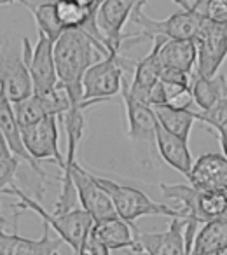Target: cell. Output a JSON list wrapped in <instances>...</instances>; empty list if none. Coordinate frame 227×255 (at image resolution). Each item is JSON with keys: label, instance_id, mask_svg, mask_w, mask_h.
I'll return each instance as SVG.
<instances>
[{"label": "cell", "instance_id": "obj_5", "mask_svg": "<svg viewBox=\"0 0 227 255\" xmlns=\"http://www.w3.org/2000/svg\"><path fill=\"white\" fill-rule=\"evenodd\" d=\"M166 199L180 203V212L185 220L199 226L212 220L227 219V191H199L184 184H159Z\"/></svg>", "mask_w": 227, "mask_h": 255}, {"label": "cell", "instance_id": "obj_3", "mask_svg": "<svg viewBox=\"0 0 227 255\" xmlns=\"http://www.w3.org/2000/svg\"><path fill=\"white\" fill-rule=\"evenodd\" d=\"M2 194H9V196H16L19 199L14 205V208L18 210H32L35 212L40 219L44 220V224H47L49 227H53L58 233V236L61 238L63 243H67L68 247L74 250V255H77L79 248H81L84 238L88 236L89 229L93 226V219L84 212L82 208H75L72 212L61 213V215H54V213H49L40 201L30 198L28 194L21 191L19 187H16L14 184L11 187L5 189Z\"/></svg>", "mask_w": 227, "mask_h": 255}, {"label": "cell", "instance_id": "obj_32", "mask_svg": "<svg viewBox=\"0 0 227 255\" xmlns=\"http://www.w3.org/2000/svg\"><path fill=\"white\" fill-rule=\"evenodd\" d=\"M128 255H149V254H145L142 250H128Z\"/></svg>", "mask_w": 227, "mask_h": 255}, {"label": "cell", "instance_id": "obj_11", "mask_svg": "<svg viewBox=\"0 0 227 255\" xmlns=\"http://www.w3.org/2000/svg\"><path fill=\"white\" fill-rule=\"evenodd\" d=\"M0 88L11 103L32 96V79L23 51L5 49V40L0 39Z\"/></svg>", "mask_w": 227, "mask_h": 255}, {"label": "cell", "instance_id": "obj_17", "mask_svg": "<svg viewBox=\"0 0 227 255\" xmlns=\"http://www.w3.org/2000/svg\"><path fill=\"white\" fill-rule=\"evenodd\" d=\"M0 129H2L5 140H7V145H9V149H11V152L14 154L16 157H19L21 161L28 163V166L32 168V171L37 175V178H39L40 182H46V178H47L46 171L40 168L39 163H35V161L26 154L25 147H23L21 136H19V128H18V123H16L14 110H12V103H11V100L5 96V93L2 91V88H0Z\"/></svg>", "mask_w": 227, "mask_h": 255}, {"label": "cell", "instance_id": "obj_14", "mask_svg": "<svg viewBox=\"0 0 227 255\" xmlns=\"http://www.w3.org/2000/svg\"><path fill=\"white\" fill-rule=\"evenodd\" d=\"M187 180L199 191H227V159L219 152L203 154L192 163Z\"/></svg>", "mask_w": 227, "mask_h": 255}, {"label": "cell", "instance_id": "obj_24", "mask_svg": "<svg viewBox=\"0 0 227 255\" xmlns=\"http://www.w3.org/2000/svg\"><path fill=\"white\" fill-rule=\"evenodd\" d=\"M18 4L25 5L30 12H32L33 19H35L37 32L44 33L49 40L56 42L58 37L65 32L63 26L60 25L56 18V11H54V0L53 2H40V4L33 5L28 0H19Z\"/></svg>", "mask_w": 227, "mask_h": 255}, {"label": "cell", "instance_id": "obj_15", "mask_svg": "<svg viewBox=\"0 0 227 255\" xmlns=\"http://www.w3.org/2000/svg\"><path fill=\"white\" fill-rule=\"evenodd\" d=\"M164 40H166L164 37H154L152 49H150V53L147 56L136 61L135 70H133V81L128 86L129 95L135 100H138V102L145 103V105L149 102L150 89L159 81L161 70H163V65H161L159 60V49Z\"/></svg>", "mask_w": 227, "mask_h": 255}, {"label": "cell", "instance_id": "obj_30", "mask_svg": "<svg viewBox=\"0 0 227 255\" xmlns=\"http://www.w3.org/2000/svg\"><path fill=\"white\" fill-rule=\"evenodd\" d=\"M9 156H14V154L11 152V149L7 145V140H5L4 133L0 129V157H9Z\"/></svg>", "mask_w": 227, "mask_h": 255}, {"label": "cell", "instance_id": "obj_22", "mask_svg": "<svg viewBox=\"0 0 227 255\" xmlns=\"http://www.w3.org/2000/svg\"><path fill=\"white\" fill-rule=\"evenodd\" d=\"M191 95L192 102L201 110L210 109L219 100L227 96V81L226 75H213V77H201L194 74L191 75Z\"/></svg>", "mask_w": 227, "mask_h": 255}, {"label": "cell", "instance_id": "obj_12", "mask_svg": "<svg viewBox=\"0 0 227 255\" xmlns=\"http://www.w3.org/2000/svg\"><path fill=\"white\" fill-rule=\"evenodd\" d=\"M7 220L0 217V255H60L58 250L63 245L61 238H51L47 224L39 240L23 238L18 233H7Z\"/></svg>", "mask_w": 227, "mask_h": 255}, {"label": "cell", "instance_id": "obj_8", "mask_svg": "<svg viewBox=\"0 0 227 255\" xmlns=\"http://www.w3.org/2000/svg\"><path fill=\"white\" fill-rule=\"evenodd\" d=\"M58 117L49 116L32 126L19 128V136H21L23 147L26 154L32 157L35 163L40 161H51L56 163L63 170L65 159L60 150V131H58Z\"/></svg>", "mask_w": 227, "mask_h": 255}, {"label": "cell", "instance_id": "obj_33", "mask_svg": "<svg viewBox=\"0 0 227 255\" xmlns=\"http://www.w3.org/2000/svg\"><path fill=\"white\" fill-rule=\"evenodd\" d=\"M7 4H16V2H19V0H5Z\"/></svg>", "mask_w": 227, "mask_h": 255}, {"label": "cell", "instance_id": "obj_18", "mask_svg": "<svg viewBox=\"0 0 227 255\" xmlns=\"http://www.w3.org/2000/svg\"><path fill=\"white\" fill-rule=\"evenodd\" d=\"M154 142H156L161 157H163L171 168H175L177 171H180L182 175L187 177L192 168V163H194L187 142L178 138V136H175L173 133L166 131L159 123H157V126H156Z\"/></svg>", "mask_w": 227, "mask_h": 255}, {"label": "cell", "instance_id": "obj_31", "mask_svg": "<svg viewBox=\"0 0 227 255\" xmlns=\"http://www.w3.org/2000/svg\"><path fill=\"white\" fill-rule=\"evenodd\" d=\"M219 138H220V145H222V150H224V157L227 159V129L219 133Z\"/></svg>", "mask_w": 227, "mask_h": 255}, {"label": "cell", "instance_id": "obj_16", "mask_svg": "<svg viewBox=\"0 0 227 255\" xmlns=\"http://www.w3.org/2000/svg\"><path fill=\"white\" fill-rule=\"evenodd\" d=\"M129 82L122 79L121 93L124 100L126 116H128V138L136 140V142H154L156 136L157 119L152 107L135 100L128 91Z\"/></svg>", "mask_w": 227, "mask_h": 255}, {"label": "cell", "instance_id": "obj_9", "mask_svg": "<svg viewBox=\"0 0 227 255\" xmlns=\"http://www.w3.org/2000/svg\"><path fill=\"white\" fill-rule=\"evenodd\" d=\"M39 33L35 47H32L30 40H21V51L26 58L28 74L32 79V93L42 95L58 88L56 65H54V42L47 39L44 33Z\"/></svg>", "mask_w": 227, "mask_h": 255}, {"label": "cell", "instance_id": "obj_4", "mask_svg": "<svg viewBox=\"0 0 227 255\" xmlns=\"http://www.w3.org/2000/svg\"><path fill=\"white\" fill-rule=\"evenodd\" d=\"M135 65L136 61L122 56L121 53H110L91 65L82 79V103L91 107L115 96L121 91L124 74L135 70Z\"/></svg>", "mask_w": 227, "mask_h": 255}, {"label": "cell", "instance_id": "obj_27", "mask_svg": "<svg viewBox=\"0 0 227 255\" xmlns=\"http://www.w3.org/2000/svg\"><path fill=\"white\" fill-rule=\"evenodd\" d=\"M19 163H21V159L16 156L0 157V192H4L5 189L14 184Z\"/></svg>", "mask_w": 227, "mask_h": 255}, {"label": "cell", "instance_id": "obj_2", "mask_svg": "<svg viewBox=\"0 0 227 255\" xmlns=\"http://www.w3.org/2000/svg\"><path fill=\"white\" fill-rule=\"evenodd\" d=\"M95 180L102 185L103 191L109 194L110 201L114 205V210L117 213L119 219H122L126 224L138 229L135 224L136 219L147 215H157V217H170V219H185L184 213L178 208H171V206L164 205V203L152 201L145 192L140 189L129 187V185H122L117 182L109 180V178L96 177Z\"/></svg>", "mask_w": 227, "mask_h": 255}, {"label": "cell", "instance_id": "obj_25", "mask_svg": "<svg viewBox=\"0 0 227 255\" xmlns=\"http://www.w3.org/2000/svg\"><path fill=\"white\" fill-rule=\"evenodd\" d=\"M12 110H14V117H16V123H18V128L32 126V124L49 117L46 114V110H44V107L40 105V102L33 95L25 100H21V102L12 103Z\"/></svg>", "mask_w": 227, "mask_h": 255}, {"label": "cell", "instance_id": "obj_34", "mask_svg": "<svg viewBox=\"0 0 227 255\" xmlns=\"http://www.w3.org/2000/svg\"><path fill=\"white\" fill-rule=\"evenodd\" d=\"M0 5H7V2H5V0H0Z\"/></svg>", "mask_w": 227, "mask_h": 255}, {"label": "cell", "instance_id": "obj_23", "mask_svg": "<svg viewBox=\"0 0 227 255\" xmlns=\"http://www.w3.org/2000/svg\"><path fill=\"white\" fill-rule=\"evenodd\" d=\"M156 119L166 131L173 133L175 136L189 142V135H191L192 124H194V110L191 109H178L173 105H156L152 107Z\"/></svg>", "mask_w": 227, "mask_h": 255}, {"label": "cell", "instance_id": "obj_19", "mask_svg": "<svg viewBox=\"0 0 227 255\" xmlns=\"http://www.w3.org/2000/svg\"><path fill=\"white\" fill-rule=\"evenodd\" d=\"M227 254V219L203 224L192 241L189 255H226Z\"/></svg>", "mask_w": 227, "mask_h": 255}, {"label": "cell", "instance_id": "obj_6", "mask_svg": "<svg viewBox=\"0 0 227 255\" xmlns=\"http://www.w3.org/2000/svg\"><path fill=\"white\" fill-rule=\"evenodd\" d=\"M147 5V0H140L138 4L133 7L129 19L133 25L140 26V33H135V40L124 44L126 47L135 46L138 42H145V40H152L154 37H164V39H194L198 33L199 23L201 18L194 14L189 9H182V11L171 14L166 19H152L143 12V7Z\"/></svg>", "mask_w": 227, "mask_h": 255}, {"label": "cell", "instance_id": "obj_21", "mask_svg": "<svg viewBox=\"0 0 227 255\" xmlns=\"http://www.w3.org/2000/svg\"><path fill=\"white\" fill-rule=\"evenodd\" d=\"M196 44L192 39H166L159 49V60L163 68H173L185 74H192L196 65Z\"/></svg>", "mask_w": 227, "mask_h": 255}, {"label": "cell", "instance_id": "obj_10", "mask_svg": "<svg viewBox=\"0 0 227 255\" xmlns=\"http://www.w3.org/2000/svg\"><path fill=\"white\" fill-rule=\"evenodd\" d=\"M140 0H103L96 11V25L105 39L109 53H121L124 40L135 39V33H122L126 21Z\"/></svg>", "mask_w": 227, "mask_h": 255}, {"label": "cell", "instance_id": "obj_28", "mask_svg": "<svg viewBox=\"0 0 227 255\" xmlns=\"http://www.w3.org/2000/svg\"><path fill=\"white\" fill-rule=\"evenodd\" d=\"M77 255H110V250L91 233V229H89L88 236L82 241Z\"/></svg>", "mask_w": 227, "mask_h": 255}, {"label": "cell", "instance_id": "obj_20", "mask_svg": "<svg viewBox=\"0 0 227 255\" xmlns=\"http://www.w3.org/2000/svg\"><path fill=\"white\" fill-rule=\"evenodd\" d=\"M138 229H133L129 224H126L119 217L114 219L93 222L91 233L105 245L109 250H129L135 247V233Z\"/></svg>", "mask_w": 227, "mask_h": 255}, {"label": "cell", "instance_id": "obj_26", "mask_svg": "<svg viewBox=\"0 0 227 255\" xmlns=\"http://www.w3.org/2000/svg\"><path fill=\"white\" fill-rule=\"evenodd\" d=\"M196 121H201V123L208 124L215 129L217 133L227 129V96L212 105L206 110H199L194 112Z\"/></svg>", "mask_w": 227, "mask_h": 255}, {"label": "cell", "instance_id": "obj_13", "mask_svg": "<svg viewBox=\"0 0 227 255\" xmlns=\"http://www.w3.org/2000/svg\"><path fill=\"white\" fill-rule=\"evenodd\" d=\"M185 219H171L170 227L163 233H135V247L149 255H187L184 241Z\"/></svg>", "mask_w": 227, "mask_h": 255}, {"label": "cell", "instance_id": "obj_7", "mask_svg": "<svg viewBox=\"0 0 227 255\" xmlns=\"http://www.w3.org/2000/svg\"><path fill=\"white\" fill-rule=\"evenodd\" d=\"M192 40H194L196 53H198L194 74L201 77L217 75L220 65L227 56V23L201 19L198 33Z\"/></svg>", "mask_w": 227, "mask_h": 255}, {"label": "cell", "instance_id": "obj_1", "mask_svg": "<svg viewBox=\"0 0 227 255\" xmlns=\"http://www.w3.org/2000/svg\"><path fill=\"white\" fill-rule=\"evenodd\" d=\"M105 46L96 42L84 30H65L54 42V65L58 86L67 93L72 107H88L82 103V79L88 68L109 56Z\"/></svg>", "mask_w": 227, "mask_h": 255}, {"label": "cell", "instance_id": "obj_29", "mask_svg": "<svg viewBox=\"0 0 227 255\" xmlns=\"http://www.w3.org/2000/svg\"><path fill=\"white\" fill-rule=\"evenodd\" d=\"M74 2L81 5V7L89 9V11H98L100 4H102L103 0H74Z\"/></svg>", "mask_w": 227, "mask_h": 255}]
</instances>
